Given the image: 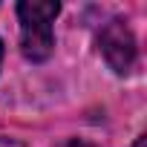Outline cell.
<instances>
[{"mask_svg":"<svg viewBox=\"0 0 147 147\" xmlns=\"http://www.w3.org/2000/svg\"><path fill=\"white\" fill-rule=\"evenodd\" d=\"M58 12H61V3H55V0H20L18 3L20 52L32 63H40L52 55V49H55L52 23H55Z\"/></svg>","mask_w":147,"mask_h":147,"instance_id":"1","label":"cell"},{"mask_svg":"<svg viewBox=\"0 0 147 147\" xmlns=\"http://www.w3.org/2000/svg\"><path fill=\"white\" fill-rule=\"evenodd\" d=\"M98 49L110 63V69L118 75H127L136 63V38L121 18H113L110 23H104V29L98 32Z\"/></svg>","mask_w":147,"mask_h":147,"instance_id":"2","label":"cell"},{"mask_svg":"<svg viewBox=\"0 0 147 147\" xmlns=\"http://www.w3.org/2000/svg\"><path fill=\"white\" fill-rule=\"evenodd\" d=\"M58 147H95L92 141H84V138H66L63 144H58Z\"/></svg>","mask_w":147,"mask_h":147,"instance_id":"3","label":"cell"},{"mask_svg":"<svg viewBox=\"0 0 147 147\" xmlns=\"http://www.w3.org/2000/svg\"><path fill=\"white\" fill-rule=\"evenodd\" d=\"M0 147H26V144H20V141H15V138H6V136H0Z\"/></svg>","mask_w":147,"mask_h":147,"instance_id":"4","label":"cell"},{"mask_svg":"<svg viewBox=\"0 0 147 147\" xmlns=\"http://www.w3.org/2000/svg\"><path fill=\"white\" fill-rule=\"evenodd\" d=\"M133 147H147V138H144V136H138V138H136V144H133Z\"/></svg>","mask_w":147,"mask_h":147,"instance_id":"5","label":"cell"},{"mask_svg":"<svg viewBox=\"0 0 147 147\" xmlns=\"http://www.w3.org/2000/svg\"><path fill=\"white\" fill-rule=\"evenodd\" d=\"M0 61H3V40H0Z\"/></svg>","mask_w":147,"mask_h":147,"instance_id":"6","label":"cell"}]
</instances>
